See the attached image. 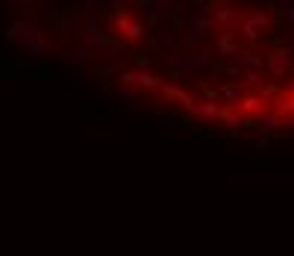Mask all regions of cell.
Returning <instances> with one entry per match:
<instances>
[{
	"label": "cell",
	"mask_w": 294,
	"mask_h": 256,
	"mask_svg": "<svg viewBox=\"0 0 294 256\" xmlns=\"http://www.w3.org/2000/svg\"><path fill=\"white\" fill-rule=\"evenodd\" d=\"M83 41L86 44H97V47H106L109 41H112V35L103 33V27L97 24V18H83Z\"/></svg>",
	"instance_id": "1"
},
{
	"label": "cell",
	"mask_w": 294,
	"mask_h": 256,
	"mask_svg": "<svg viewBox=\"0 0 294 256\" xmlns=\"http://www.w3.org/2000/svg\"><path fill=\"white\" fill-rule=\"evenodd\" d=\"M118 80H121V85H144V88H156V85H159V80H156L150 71H144V68L121 71Z\"/></svg>",
	"instance_id": "2"
},
{
	"label": "cell",
	"mask_w": 294,
	"mask_h": 256,
	"mask_svg": "<svg viewBox=\"0 0 294 256\" xmlns=\"http://www.w3.org/2000/svg\"><path fill=\"white\" fill-rule=\"evenodd\" d=\"M33 30H35V27H30V24H27V21L21 18V21H12V24L6 27V30H3V35H6V38H9V41L15 44V41H21V38L33 35Z\"/></svg>",
	"instance_id": "3"
},
{
	"label": "cell",
	"mask_w": 294,
	"mask_h": 256,
	"mask_svg": "<svg viewBox=\"0 0 294 256\" xmlns=\"http://www.w3.org/2000/svg\"><path fill=\"white\" fill-rule=\"evenodd\" d=\"M147 12H150V27H159L162 24V15H165V0H150L147 3Z\"/></svg>",
	"instance_id": "4"
},
{
	"label": "cell",
	"mask_w": 294,
	"mask_h": 256,
	"mask_svg": "<svg viewBox=\"0 0 294 256\" xmlns=\"http://www.w3.org/2000/svg\"><path fill=\"white\" fill-rule=\"evenodd\" d=\"M62 59H68V62H86V50L83 47H62Z\"/></svg>",
	"instance_id": "5"
},
{
	"label": "cell",
	"mask_w": 294,
	"mask_h": 256,
	"mask_svg": "<svg viewBox=\"0 0 294 256\" xmlns=\"http://www.w3.org/2000/svg\"><path fill=\"white\" fill-rule=\"evenodd\" d=\"M244 109H247V112H256V109H259V100H256V97H247V100H244Z\"/></svg>",
	"instance_id": "6"
},
{
	"label": "cell",
	"mask_w": 294,
	"mask_h": 256,
	"mask_svg": "<svg viewBox=\"0 0 294 256\" xmlns=\"http://www.w3.org/2000/svg\"><path fill=\"white\" fill-rule=\"evenodd\" d=\"M71 80L77 83V88H83L86 85V74H71Z\"/></svg>",
	"instance_id": "7"
},
{
	"label": "cell",
	"mask_w": 294,
	"mask_h": 256,
	"mask_svg": "<svg viewBox=\"0 0 294 256\" xmlns=\"http://www.w3.org/2000/svg\"><path fill=\"white\" fill-rule=\"evenodd\" d=\"M124 3H127V0H109V6H112V9H121Z\"/></svg>",
	"instance_id": "8"
},
{
	"label": "cell",
	"mask_w": 294,
	"mask_h": 256,
	"mask_svg": "<svg viewBox=\"0 0 294 256\" xmlns=\"http://www.w3.org/2000/svg\"><path fill=\"white\" fill-rule=\"evenodd\" d=\"M18 3H21V9H27V3H30V0H18Z\"/></svg>",
	"instance_id": "9"
}]
</instances>
